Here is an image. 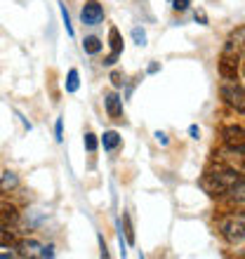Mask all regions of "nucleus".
I'll return each mask as SVG.
<instances>
[{"mask_svg":"<svg viewBox=\"0 0 245 259\" xmlns=\"http://www.w3.org/2000/svg\"><path fill=\"white\" fill-rule=\"evenodd\" d=\"M243 182H245V177L240 172L217 170V172H208L203 177V189L210 193V196H226V193L236 191Z\"/></svg>","mask_w":245,"mask_h":259,"instance_id":"obj_1","label":"nucleus"},{"mask_svg":"<svg viewBox=\"0 0 245 259\" xmlns=\"http://www.w3.org/2000/svg\"><path fill=\"white\" fill-rule=\"evenodd\" d=\"M222 139L233 153L245 158V127L243 125H226L222 130Z\"/></svg>","mask_w":245,"mask_h":259,"instance_id":"obj_2","label":"nucleus"},{"mask_svg":"<svg viewBox=\"0 0 245 259\" xmlns=\"http://www.w3.org/2000/svg\"><path fill=\"white\" fill-rule=\"evenodd\" d=\"M219 75H222L224 80H231V82L238 80V55H236V52L226 50L224 55L219 57Z\"/></svg>","mask_w":245,"mask_h":259,"instance_id":"obj_3","label":"nucleus"},{"mask_svg":"<svg viewBox=\"0 0 245 259\" xmlns=\"http://www.w3.org/2000/svg\"><path fill=\"white\" fill-rule=\"evenodd\" d=\"M222 97H224V102L229 104L231 109L245 113V88H240V85H236V82L224 85V88H222Z\"/></svg>","mask_w":245,"mask_h":259,"instance_id":"obj_4","label":"nucleus"},{"mask_svg":"<svg viewBox=\"0 0 245 259\" xmlns=\"http://www.w3.org/2000/svg\"><path fill=\"white\" fill-rule=\"evenodd\" d=\"M104 19V7L97 3V0H85L83 3V10H80V21L85 26H97L102 24Z\"/></svg>","mask_w":245,"mask_h":259,"instance_id":"obj_5","label":"nucleus"},{"mask_svg":"<svg viewBox=\"0 0 245 259\" xmlns=\"http://www.w3.org/2000/svg\"><path fill=\"white\" fill-rule=\"evenodd\" d=\"M109 45H111V55L104 59V64H106V66L116 64L118 57L123 55V35H120V31H118L116 26L109 28Z\"/></svg>","mask_w":245,"mask_h":259,"instance_id":"obj_6","label":"nucleus"},{"mask_svg":"<svg viewBox=\"0 0 245 259\" xmlns=\"http://www.w3.org/2000/svg\"><path fill=\"white\" fill-rule=\"evenodd\" d=\"M104 106H106V113L111 120H123V99L116 92H109L104 97Z\"/></svg>","mask_w":245,"mask_h":259,"instance_id":"obj_7","label":"nucleus"},{"mask_svg":"<svg viewBox=\"0 0 245 259\" xmlns=\"http://www.w3.org/2000/svg\"><path fill=\"white\" fill-rule=\"evenodd\" d=\"M19 219V210L10 203H0V229H10L12 224H17Z\"/></svg>","mask_w":245,"mask_h":259,"instance_id":"obj_8","label":"nucleus"},{"mask_svg":"<svg viewBox=\"0 0 245 259\" xmlns=\"http://www.w3.org/2000/svg\"><path fill=\"white\" fill-rule=\"evenodd\" d=\"M102 144H104V149L106 151H113L120 144V135H118L116 130H106L102 135Z\"/></svg>","mask_w":245,"mask_h":259,"instance_id":"obj_9","label":"nucleus"},{"mask_svg":"<svg viewBox=\"0 0 245 259\" xmlns=\"http://www.w3.org/2000/svg\"><path fill=\"white\" fill-rule=\"evenodd\" d=\"M102 40L97 38V35H88L85 40H83V50L88 52V55H97V52H102Z\"/></svg>","mask_w":245,"mask_h":259,"instance_id":"obj_10","label":"nucleus"},{"mask_svg":"<svg viewBox=\"0 0 245 259\" xmlns=\"http://www.w3.org/2000/svg\"><path fill=\"white\" fill-rule=\"evenodd\" d=\"M78 88H80V73H78V68H71L66 75V92H78Z\"/></svg>","mask_w":245,"mask_h":259,"instance_id":"obj_11","label":"nucleus"},{"mask_svg":"<svg viewBox=\"0 0 245 259\" xmlns=\"http://www.w3.org/2000/svg\"><path fill=\"white\" fill-rule=\"evenodd\" d=\"M17 243H19V240H17V236H14L12 231L0 229V247H14Z\"/></svg>","mask_w":245,"mask_h":259,"instance_id":"obj_12","label":"nucleus"},{"mask_svg":"<svg viewBox=\"0 0 245 259\" xmlns=\"http://www.w3.org/2000/svg\"><path fill=\"white\" fill-rule=\"evenodd\" d=\"M19 184V179H17V175H12V172H5V177L0 179V189H12V186H17Z\"/></svg>","mask_w":245,"mask_h":259,"instance_id":"obj_13","label":"nucleus"},{"mask_svg":"<svg viewBox=\"0 0 245 259\" xmlns=\"http://www.w3.org/2000/svg\"><path fill=\"white\" fill-rule=\"evenodd\" d=\"M83 144H85V149L92 153V151H97V135H92V132H85V137H83Z\"/></svg>","mask_w":245,"mask_h":259,"instance_id":"obj_14","label":"nucleus"},{"mask_svg":"<svg viewBox=\"0 0 245 259\" xmlns=\"http://www.w3.org/2000/svg\"><path fill=\"white\" fill-rule=\"evenodd\" d=\"M59 10H61V19H64V26H66V33L73 35V26H71V17H68V10L64 3H59Z\"/></svg>","mask_w":245,"mask_h":259,"instance_id":"obj_15","label":"nucleus"},{"mask_svg":"<svg viewBox=\"0 0 245 259\" xmlns=\"http://www.w3.org/2000/svg\"><path fill=\"white\" fill-rule=\"evenodd\" d=\"M132 38H135L137 45H142V48L146 45V33H144V28H139V26L132 28Z\"/></svg>","mask_w":245,"mask_h":259,"instance_id":"obj_16","label":"nucleus"},{"mask_svg":"<svg viewBox=\"0 0 245 259\" xmlns=\"http://www.w3.org/2000/svg\"><path fill=\"white\" fill-rule=\"evenodd\" d=\"M55 137H57V142H64V118H57V123H55Z\"/></svg>","mask_w":245,"mask_h":259,"instance_id":"obj_17","label":"nucleus"},{"mask_svg":"<svg viewBox=\"0 0 245 259\" xmlns=\"http://www.w3.org/2000/svg\"><path fill=\"white\" fill-rule=\"evenodd\" d=\"M191 0H172V10H177V12H184V10H189Z\"/></svg>","mask_w":245,"mask_h":259,"instance_id":"obj_18","label":"nucleus"},{"mask_svg":"<svg viewBox=\"0 0 245 259\" xmlns=\"http://www.w3.org/2000/svg\"><path fill=\"white\" fill-rule=\"evenodd\" d=\"M125 233H128V243H135V231H132V224H130V217L125 214Z\"/></svg>","mask_w":245,"mask_h":259,"instance_id":"obj_19","label":"nucleus"},{"mask_svg":"<svg viewBox=\"0 0 245 259\" xmlns=\"http://www.w3.org/2000/svg\"><path fill=\"white\" fill-rule=\"evenodd\" d=\"M111 80H113V85H116V88H120V85H123L120 73H111Z\"/></svg>","mask_w":245,"mask_h":259,"instance_id":"obj_20","label":"nucleus"},{"mask_svg":"<svg viewBox=\"0 0 245 259\" xmlns=\"http://www.w3.org/2000/svg\"><path fill=\"white\" fill-rule=\"evenodd\" d=\"M189 132H191V137H193V139H198V137H200V130H198L196 125H191V127H189Z\"/></svg>","mask_w":245,"mask_h":259,"instance_id":"obj_21","label":"nucleus"},{"mask_svg":"<svg viewBox=\"0 0 245 259\" xmlns=\"http://www.w3.org/2000/svg\"><path fill=\"white\" fill-rule=\"evenodd\" d=\"M156 139H158L160 144H168V137H165L163 132H156Z\"/></svg>","mask_w":245,"mask_h":259,"instance_id":"obj_22","label":"nucleus"},{"mask_svg":"<svg viewBox=\"0 0 245 259\" xmlns=\"http://www.w3.org/2000/svg\"><path fill=\"white\" fill-rule=\"evenodd\" d=\"M170 3H172V0H170Z\"/></svg>","mask_w":245,"mask_h":259,"instance_id":"obj_23","label":"nucleus"}]
</instances>
